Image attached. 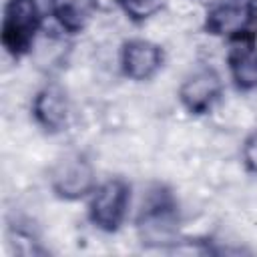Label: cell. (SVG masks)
I'll return each mask as SVG.
<instances>
[{"mask_svg":"<svg viewBox=\"0 0 257 257\" xmlns=\"http://www.w3.org/2000/svg\"><path fill=\"white\" fill-rule=\"evenodd\" d=\"M165 2L167 0H116L122 14L135 24H143L153 18L157 12H161Z\"/></svg>","mask_w":257,"mask_h":257,"instance_id":"obj_11","label":"cell"},{"mask_svg":"<svg viewBox=\"0 0 257 257\" xmlns=\"http://www.w3.org/2000/svg\"><path fill=\"white\" fill-rule=\"evenodd\" d=\"M227 68L237 90L251 92L257 88V36L253 30L229 38Z\"/></svg>","mask_w":257,"mask_h":257,"instance_id":"obj_9","label":"cell"},{"mask_svg":"<svg viewBox=\"0 0 257 257\" xmlns=\"http://www.w3.org/2000/svg\"><path fill=\"white\" fill-rule=\"evenodd\" d=\"M179 227V203L171 189L165 185H155L145 195L139 215L137 231L145 243H163L173 241V235Z\"/></svg>","mask_w":257,"mask_h":257,"instance_id":"obj_2","label":"cell"},{"mask_svg":"<svg viewBox=\"0 0 257 257\" xmlns=\"http://www.w3.org/2000/svg\"><path fill=\"white\" fill-rule=\"evenodd\" d=\"M40 28L42 10L38 6V0H6L0 40L4 50L14 60H20L32 52Z\"/></svg>","mask_w":257,"mask_h":257,"instance_id":"obj_1","label":"cell"},{"mask_svg":"<svg viewBox=\"0 0 257 257\" xmlns=\"http://www.w3.org/2000/svg\"><path fill=\"white\" fill-rule=\"evenodd\" d=\"M30 110H32L34 122L48 135H58L66 131L70 122V112H72L68 92L56 82L44 84L34 94Z\"/></svg>","mask_w":257,"mask_h":257,"instance_id":"obj_8","label":"cell"},{"mask_svg":"<svg viewBox=\"0 0 257 257\" xmlns=\"http://www.w3.org/2000/svg\"><path fill=\"white\" fill-rule=\"evenodd\" d=\"M48 185L54 197L62 201H80L96 189V173L84 153L62 155L48 173Z\"/></svg>","mask_w":257,"mask_h":257,"instance_id":"obj_4","label":"cell"},{"mask_svg":"<svg viewBox=\"0 0 257 257\" xmlns=\"http://www.w3.org/2000/svg\"><path fill=\"white\" fill-rule=\"evenodd\" d=\"M241 161L245 169L253 175H257V131L247 135V139L241 145Z\"/></svg>","mask_w":257,"mask_h":257,"instance_id":"obj_13","label":"cell"},{"mask_svg":"<svg viewBox=\"0 0 257 257\" xmlns=\"http://www.w3.org/2000/svg\"><path fill=\"white\" fill-rule=\"evenodd\" d=\"M10 245L20 255H38V253H44V249L38 245V241L34 239V235L28 233V231H24V229H14V233H10Z\"/></svg>","mask_w":257,"mask_h":257,"instance_id":"obj_12","label":"cell"},{"mask_svg":"<svg viewBox=\"0 0 257 257\" xmlns=\"http://www.w3.org/2000/svg\"><path fill=\"white\" fill-rule=\"evenodd\" d=\"M223 96V78L213 66H199L179 86V102L189 114L201 116L215 108Z\"/></svg>","mask_w":257,"mask_h":257,"instance_id":"obj_6","label":"cell"},{"mask_svg":"<svg viewBox=\"0 0 257 257\" xmlns=\"http://www.w3.org/2000/svg\"><path fill=\"white\" fill-rule=\"evenodd\" d=\"M50 14L66 34H80L98 12V0H48Z\"/></svg>","mask_w":257,"mask_h":257,"instance_id":"obj_10","label":"cell"},{"mask_svg":"<svg viewBox=\"0 0 257 257\" xmlns=\"http://www.w3.org/2000/svg\"><path fill=\"white\" fill-rule=\"evenodd\" d=\"M131 207V185L122 177H112L90 193L88 197V221L102 233H116Z\"/></svg>","mask_w":257,"mask_h":257,"instance_id":"obj_3","label":"cell"},{"mask_svg":"<svg viewBox=\"0 0 257 257\" xmlns=\"http://www.w3.org/2000/svg\"><path fill=\"white\" fill-rule=\"evenodd\" d=\"M257 16V0H213L205 12L203 30L209 36L233 38L251 30Z\"/></svg>","mask_w":257,"mask_h":257,"instance_id":"obj_5","label":"cell"},{"mask_svg":"<svg viewBox=\"0 0 257 257\" xmlns=\"http://www.w3.org/2000/svg\"><path fill=\"white\" fill-rule=\"evenodd\" d=\"M120 72L124 78L145 82L157 76L165 64V50L147 38H128L120 46Z\"/></svg>","mask_w":257,"mask_h":257,"instance_id":"obj_7","label":"cell"}]
</instances>
